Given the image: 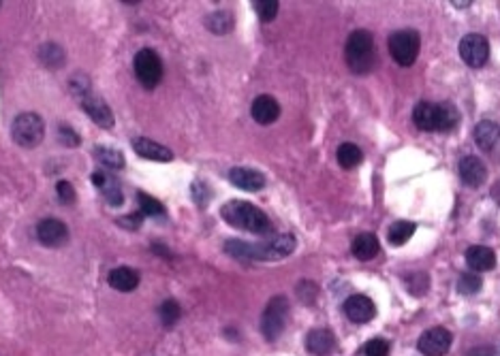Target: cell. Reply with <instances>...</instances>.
Listing matches in <instances>:
<instances>
[{
  "instance_id": "obj_28",
  "label": "cell",
  "mask_w": 500,
  "mask_h": 356,
  "mask_svg": "<svg viewBox=\"0 0 500 356\" xmlns=\"http://www.w3.org/2000/svg\"><path fill=\"white\" fill-rule=\"evenodd\" d=\"M94 156L101 165L109 167V169H122L124 167V154L114 150V148H107V146H97L94 148Z\"/></svg>"
},
{
  "instance_id": "obj_24",
  "label": "cell",
  "mask_w": 500,
  "mask_h": 356,
  "mask_svg": "<svg viewBox=\"0 0 500 356\" xmlns=\"http://www.w3.org/2000/svg\"><path fill=\"white\" fill-rule=\"evenodd\" d=\"M336 158H338V165L342 169H355L357 165H360L364 160V154L362 150L357 148L355 144H342L336 152Z\"/></svg>"
},
{
  "instance_id": "obj_37",
  "label": "cell",
  "mask_w": 500,
  "mask_h": 356,
  "mask_svg": "<svg viewBox=\"0 0 500 356\" xmlns=\"http://www.w3.org/2000/svg\"><path fill=\"white\" fill-rule=\"evenodd\" d=\"M364 354L366 356H387L389 354V341L381 339V337H374L364 345Z\"/></svg>"
},
{
  "instance_id": "obj_18",
  "label": "cell",
  "mask_w": 500,
  "mask_h": 356,
  "mask_svg": "<svg viewBox=\"0 0 500 356\" xmlns=\"http://www.w3.org/2000/svg\"><path fill=\"white\" fill-rule=\"evenodd\" d=\"M336 348V337L329 329H312L306 335V350L315 356H327Z\"/></svg>"
},
{
  "instance_id": "obj_19",
  "label": "cell",
  "mask_w": 500,
  "mask_h": 356,
  "mask_svg": "<svg viewBox=\"0 0 500 356\" xmlns=\"http://www.w3.org/2000/svg\"><path fill=\"white\" fill-rule=\"evenodd\" d=\"M109 286L118 293H130L139 286V273L130 267H116L107 275Z\"/></svg>"
},
{
  "instance_id": "obj_20",
  "label": "cell",
  "mask_w": 500,
  "mask_h": 356,
  "mask_svg": "<svg viewBox=\"0 0 500 356\" xmlns=\"http://www.w3.org/2000/svg\"><path fill=\"white\" fill-rule=\"evenodd\" d=\"M413 122L419 130L432 132L439 130V105L434 103H419L413 111Z\"/></svg>"
},
{
  "instance_id": "obj_31",
  "label": "cell",
  "mask_w": 500,
  "mask_h": 356,
  "mask_svg": "<svg viewBox=\"0 0 500 356\" xmlns=\"http://www.w3.org/2000/svg\"><path fill=\"white\" fill-rule=\"evenodd\" d=\"M159 316H161L163 326H165V329H171V326L180 320L182 310H180V305H178V301L167 299V301L161 303V307H159Z\"/></svg>"
},
{
  "instance_id": "obj_13",
  "label": "cell",
  "mask_w": 500,
  "mask_h": 356,
  "mask_svg": "<svg viewBox=\"0 0 500 356\" xmlns=\"http://www.w3.org/2000/svg\"><path fill=\"white\" fill-rule=\"evenodd\" d=\"M80 105L92 117V122L99 124L101 128H111L114 126V113H111L109 105L103 98H99L90 92L84 98H80Z\"/></svg>"
},
{
  "instance_id": "obj_1",
  "label": "cell",
  "mask_w": 500,
  "mask_h": 356,
  "mask_svg": "<svg viewBox=\"0 0 500 356\" xmlns=\"http://www.w3.org/2000/svg\"><path fill=\"white\" fill-rule=\"evenodd\" d=\"M298 246V239L293 235H278L272 241H263V243H248V241H240V239H229L225 243V252L229 256H233L236 260H263V262H272V260H282L289 254H293Z\"/></svg>"
},
{
  "instance_id": "obj_9",
  "label": "cell",
  "mask_w": 500,
  "mask_h": 356,
  "mask_svg": "<svg viewBox=\"0 0 500 356\" xmlns=\"http://www.w3.org/2000/svg\"><path fill=\"white\" fill-rule=\"evenodd\" d=\"M460 56L462 60L472 66V68H479L487 62L489 58V43L483 34H466L462 41H460Z\"/></svg>"
},
{
  "instance_id": "obj_39",
  "label": "cell",
  "mask_w": 500,
  "mask_h": 356,
  "mask_svg": "<svg viewBox=\"0 0 500 356\" xmlns=\"http://www.w3.org/2000/svg\"><path fill=\"white\" fill-rule=\"evenodd\" d=\"M120 227L128 229V231H139L141 229V222H144V213L137 211V213H128V216H122L116 220Z\"/></svg>"
},
{
  "instance_id": "obj_8",
  "label": "cell",
  "mask_w": 500,
  "mask_h": 356,
  "mask_svg": "<svg viewBox=\"0 0 500 356\" xmlns=\"http://www.w3.org/2000/svg\"><path fill=\"white\" fill-rule=\"evenodd\" d=\"M451 333L443 326H434L427 329L425 333H421L419 341H417V350L423 356H445L451 348Z\"/></svg>"
},
{
  "instance_id": "obj_2",
  "label": "cell",
  "mask_w": 500,
  "mask_h": 356,
  "mask_svg": "<svg viewBox=\"0 0 500 356\" xmlns=\"http://www.w3.org/2000/svg\"><path fill=\"white\" fill-rule=\"evenodd\" d=\"M221 216L229 227L248 231L252 235H269L272 233V220L267 218V213L248 201L225 203L221 209Z\"/></svg>"
},
{
  "instance_id": "obj_26",
  "label": "cell",
  "mask_w": 500,
  "mask_h": 356,
  "mask_svg": "<svg viewBox=\"0 0 500 356\" xmlns=\"http://www.w3.org/2000/svg\"><path fill=\"white\" fill-rule=\"evenodd\" d=\"M415 224L413 222H406V220H398L391 224L389 233H387V239L391 246H404L413 235H415Z\"/></svg>"
},
{
  "instance_id": "obj_29",
  "label": "cell",
  "mask_w": 500,
  "mask_h": 356,
  "mask_svg": "<svg viewBox=\"0 0 500 356\" xmlns=\"http://www.w3.org/2000/svg\"><path fill=\"white\" fill-rule=\"evenodd\" d=\"M137 203H139V211L144 213V216H150V218L165 216V207H163V203L157 201L154 196L146 194V192H139V194H137Z\"/></svg>"
},
{
  "instance_id": "obj_22",
  "label": "cell",
  "mask_w": 500,
  "mask_h": 356,
  "mask_svg": "<svg viewBox=\"0 0 500 356\" xmlns=\"http://www.w3.org/2000/svg\"><path fill=\"white\" fill-rule=\"evenodd\" d=\"M475 141L483 152H489L500 141V126L492 120H483L475 128Z\"/></svg>"
},
{
  "instance_id": "obj_32",
  "label": "cell",
  "mask_w": 500,
  "mask_h": 356,
  "mask_svg": "<svg viewBox=\"0 0 500 356\" xmlns=\"http://www.w3.org/2000/svg\"><path fill=\"white\" fill-rule=\"evenodd\" d=\"M481 286H483V281H481L479 275H475V273H464V275L460 277V281H458V293L470 297V295H477V293L481 291Z\"/></svg>"
},
{
  "instance_id": "obj_34",
  "label": "cell",
  "mask_w": 500,
  "mask_h": 356,
  "mask_svg": "<svg viewBox=\"0 0 500 356\" xmlns=\"http://www.w3.org/2000/svg\"><path fill=\"white\" fill-rule=\"evenodd\" d=\"M278 0H257L255 3V11L261 18V22H272L278 15Z\"/></svg>"
},
{
  "instance_id": "obj_10",
  "label": "cell",
  "mask_w": 500,
  "mask_h": 356,
  "mask_svg": "<svg viewBox=\"0 0 500 356\" xmlns=\"http://www.w3.org/2000/svg\"><path fill=\"white\" fill-rule=\"evenodd\" d=\"M37 239L45 248H60L68 241V229L58 218H45L37 224Z\"/></svg>"
},
{
  "instance_id": "obj_27",
  "label": "cell",
  "mask_w": 500,
  "mask_h": 356,
  "mask_svg": "<svg viewBox=\"0 0 500 356\" xmlns=\"http://www.w3.org/2000/svg\"><path fill=\"white\" fill-rule=\"evenodd\" d=\"M64 49L56 43H45L41 49H39V58L45 66L49 68H60L64 64Z\"/></svg>"
},
{
  "instance_id": "obj_4",
  "label": "cell",
  "mask_w": 500,
  "mask_h": 356,
  "mask_svg": "<svg viewBox=\"0 0 500 356\" xmlns=\"http://www.w3.org/2000/svg\"><path fill=\"white\" fill-rule=\"evenodd\" d=\"M11 134H13L16 144L26 148V150L39 148L43 144V139H45V122L39 113H32V111L20 113L13 120Z\"/></svg>"
},
{
  "instance_id": "obj_33",
  "label": "cell",
  "mask_w": 500,
  "mask_h": 356,
  "mask_svg": "<svg viewBox=\"0 0 500 356\" xmlns=\"http://www.w3.org/2000/svg\"><path fill=\"white\" fill-rule=\"evenodd\" d=\"M427 286H430V279H427L425 273H417V275H408L406 277V288L415 297H423L427 293Z\"/></svg>"
},
{
  "instance_id": "obj_17",
  "label": "cell",
  "mask_w": 500,
  "mask_h": 356,
  "mask_svg": "<svg viewBox=\"0 0 500 356\" xmlns=\"http://www.w3.org/2000/svg\"><path fill=\"white\" fill-rule=\"evenodd\" d=\"M92 184L101 190V194L105 196V201L111 207H120L124 203V194L120 190V184L116 182L114 175L105 173V171H94L92 173Z\"/></svg>"
},
{
  "instance_id": "obj_35",
  "label": "cell",
  "mask_w": 500,
  "mask_h": 356,
  "mask_svg": "<svg viewBox=\"0 0 500 356\" xmlns=\"http://www.w3.org/2000/svg\"><path fill=\"white\" fill-rule=\"evenodd\" d=\"M56 194H58V201H60L62 205H73L75 198H78L73 184L66 182V179H60V182L56 184Z\"/></svg>"
},
{
  "instance_id": "obj_40",
  "label": "cell",
  "mask_w": 500,
  "mask_h": 356,
  "mask_svg": "<svg viewBox=\"0 0 500 356\" xmlns=\"http://www.w3.org/2000/svg\"><path fill=\"white\" fill-rule=\"evenodd\" d=\"M466 356H494V348H489V345H477V348H472Z\"/></svg>"
},
{
  "instance_id": "obj_11",
  "label": "cell",
  "mask_w": 500,
  "mask_h": 356,
  "mask_svg": "<svg viewBox=\"0 0 500 356\" xmlns=\"http://www.w3.org/2000/svg\"><path fill=\"white\" fill-rule=\"evenodd\" d=\"M344 314L350 322H357V324H364V322H370L374 316H377V305L372 303L370 297L366 295H353L344 301Z\"/></svg>"
},
{
  "instance_id": "obj_21",
  "label": "cell",
  "mask_w": 500,
  "mask_h": 356,
  "mask_svg": "<svg viewBox=\"0 0 500 356\" xmlns=\"http://www.w3.org/2000/svg\"><path fill=\"white\" fill-rule=\"evenodd\" d=\"M466 262L472 271H492L496 267V254L485 246H472L466 250Z\"/></svg>"
},
{
  "instance_id": "obj_41",
  "label": "cell",
  "mask_w": 500,
  "mask_h": 356,
  "mask_svg": "<svg viewBox=\"0 0 500 356\" xmlns=\"http://www.w3.org/2000/svg\"><path fill=\"white\" fill-rule=\"evenodd\" d=\"M492 198H494L496 203H500V182L494 184V188H492Z\"/></svg>"
},
{
  "instance_id": "obj_12",
  "label": "cell",
  "mask_w": 500,
  "mask_h": 356,
  "mask_svg": "<svg viewBox=\"0 0 500 356\" xmlns=\"http://www.w3.org/2000/svg\"><path fill=\"white\" fill-rule=\"evenodd\" d=\"M133 150L137 156L141 158H146V160H154V163H171L173 160V152L161 144H157V141L148 139V136H137L133 139Z\"/></svg>"
},
{
  "instance_id": "obj_25",
  "label": "cell",
  "mask_w": 500,
  "mask_h": 356,
  "mask_svg": "<svg viewBox=\"0 0 500 356\" xmlns=\"http://www.w3.org/2000/svg\"><path fill=\"white\" fill-rule=\"evenodd\" d=\"M205 26L214 34H227L233 30V15L229 11H214L212 15H207Z\"/></svg>"
},
{
  "instance_id": "obj_14",
  "label": "cell",
  "mask_w": 500,
  "mask_h": 356,
  "mask_svg": "<svg viewBox=\"0 0 500 356\" xmlns=\"http://www.w3.org/2000/svg\"><path fill=\"white\" fill-rule=\"evenodd\" d=\"M250 115L257 124L261 126H269L278 120L280 115V105L274 96L269 94H261L252 101V107H250Z\"/></svg>"
},
{
  "instance_id": "obj_15",
  "label": "cell",
  "mask_w": 500,
  "mask_h": 356,
  "mask_svg": "<svg viewBox=\"0 0 500 356\" xmlns=\"http://www.w3.org/2000/svg\"><path fill=\"white\" fill-rule=\"evenodd\" d=\"M229 182L240 190L257 192L265 186V175L255 169H248V167H233L229 171Z\"/></svg>"
},
{
  "instance_id": "obj_23",
  "label": "cell",
  "mask_w": 500,
  "mask_h": 356,
  "mask_svg": "<svg viewBox=\"0 0 500 356\" xmlns=\"http://www.w3.org/2000/svg\"><path fill=\"white\" fill-rule=\"evenodd\" d=\"M350 252L360 260H372L379 254V239L372 233H362L353 239Z\"/></svg>"
},
{
  "instance_id": "obj_16",
  "label": "cell",
  "mask_w": 500,
  "mask_h": 356,
  "mask_svg": "<svg viewBox=\"0 0 500 356\" xmlns=\"http://www.w3.org/2000/svg\"><path fill=\"white\" fill-rule=\"evenodd\" d=\"M458 171H460L462 182L466 186H470V188H479L485 182V177H487V169H485L483 160L477 158V156H464L460 160Z\"/></svg>"
},
{
  "instance_id": "obj_6",
  "label": "cell",
  "mask_w": 500,
  "mask_h": 356,
  "mask_svg": "<svg viewBox=\"0 0 500 356\" xmlns=\"http://www.w3.org/2000/svg\"><path fill=\"white\" fill-rule=\"evenodd\" d=\"M289 320V299L276 295L267 301L261 316V333L267 341H276Z\"/></svg>"
},
{
  "instance_id": "obj_7",
  "label": "cell",
  "mask_w": 500,
  "mask_h": 356,
  "mask_svg": "<svg viewBox=\"0 0 500 356\" xmlns=\"http://www.w3.org/2000/svg\"><path fill=\"white\" fill-rule=\"evenodd\" d=\"M389 53L391 58L400 64V66H410L415 64L417 56H419V47H421V39L419 32L415 30H398L389 37Z\"/></svg>"
},
{
  "instance_id": "obj_36",
  "label": "cell",
  "mask_w": 500,
  "mask_h": 356,
  "mask_svg": "<svg viewBox=\"0 0 500 356\" xmlns=\"http://www.w3.org/2000/svg\"><path fill=\"white\" fill-rule=\"evenodd\" d=\"M58 141H60L62 146H66V148H78L82 139L68 124H60L58 126Z\"/></svg>"
},
{
  "instance_id": "obj_3",
  "label": "cell",
  "mask_w": 500,
  "mask_h": 356,
  "mask_svg": "<svg viewBox=\"0 0 500 356\" xmlns=\"http://www.w3.org/2000/svg\"><path fill=\"white\" fill-rule=\"evenodd\" d=\"M346 66L355 75H368L374 66V39L368 30H355L344 47Z\"/></svg>"
},
{
  "instance_id": "obj_30",
  "label": "cell",
  "mask_w": 500,
  "mask_h": 356,
  "mask_svg": "<svg viewBox=\"0 0 500 356\" xmlns=\"http://www.w3.org/2000/svg\"><path fill=\"white\" fill-rule=\"evenodd\" d=\"M460 124V113L453 105L443 103L439 105V130L441 132H449Z\"/></svg>"
},
{
  "instance_id": "obj_38",
  "label": "cell",
  "mask_w": 500,
  "mask_h": 356,
  "mask_svg": "<svg viewBox=\"0 0 500 356\" xmlns=\"http://www.w3.org/2000/svg\"><path fill=\"white\" fill-rule=\"evenodd\" d=\"M71 92H73L78 98H84L86 94H90V80L84 73H78L71 80Z\"/></svg>"
},
{
  "instance_id": "obj_5",
  "label": "cell",
  "mask_w": 500,
  "mask_h": 356,
  "mask_svg": "<svg viewBox=\"0 0 500 356\" xmlns=\"http://www.w3.org/2000/svg\"><path fill=\"white\" fill-rule=\"evenodd\" d=\"M133 70H135V77L141 86H144L146 90H154L163 80V60L154 49L144 47L135 53Z\"/></svg>"
}]
</instances>
